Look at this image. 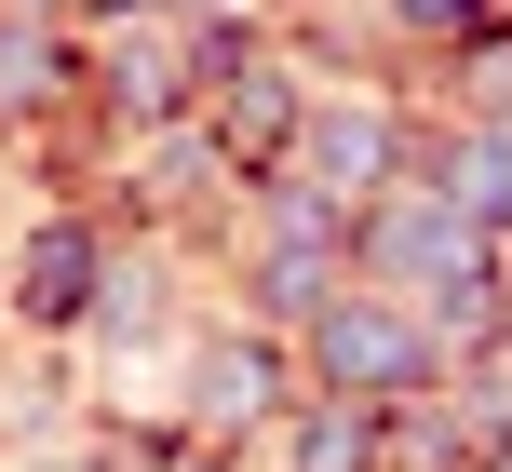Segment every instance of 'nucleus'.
Listing matches in <instances>:
<instances>
[{"instance_id": "f257e3e1", "label": "nucleus", "mask_w": 512, "mask_h": 472, "mask_svg": "<svg viewBox=\"0 0 512 472\" xmlns=\"http://www.w3.org/2000/svg\"><path fill=\"white\" fill-rule=\"evenodd\" d=\"M324 365L337 378H432V338L391 311H324Z\"/></svg>"}, {"instance_id": "f03ea898", "label": "nucleus", "mask_w": 512, "mask_h": 472, "mask_svg": "<svg viewBox=\"0 0 512 472\" xmlns=\"http://www.w3.org/2000/svg\"><path fill=\"white\" fill-rule=\"evenodd\" d=\"M27 284H41V311H68V297H81V243H41V257H27Z\"/></svg>"}, {"instance_id": "7ed1b4c3", "label": "nucleus", "mask_w": 512, "mask_h": 472, "mask_svg": "<svg viewBox=\"0 0 512 472\" xmlns=\"http://www.w3.org/2000/svg\"><path fill=\"white\" fill-rule=\"evenodd\" d=\"M405 14H418V27H472V0H405Z\"/></svg>"}, {"instance_id": "20e7f679", "label": "nucleus", "mask_w": 512, "mask_h": 472, "mask_svg": "<svg viewBox=\"0 0 512 472\" xmlns=\"http://www.w3.org/2000/svg\"><path fill=\"white\" fill-rule=\"evenodd\" d=\"M499 472H512V459H499Z\"/></svg>"}]
</instances>
